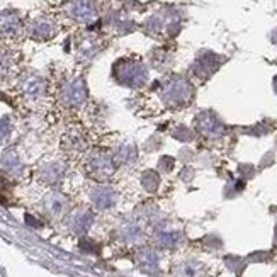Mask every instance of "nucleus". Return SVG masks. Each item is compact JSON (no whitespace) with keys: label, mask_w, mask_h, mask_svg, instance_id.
I'll return each mask as SVG.
<instances>
[{"label":"nucleus","mask_w":277,"mask_h":277,"mask_svg":"<svg viewBox=\"0 0 277 277\" xmlns=\"http://www.w3.org/2000/svg\"><path fill=\"white\" fill-rule=\"evenodd\" d=\"M92 167L95 172H105V174H111L113 172V163H111L109 158L105 157H97L92 160Z\"/></svg>","instance_id":"4"},{"label":"nucleus","mask_w":277,"mask_h":277,"mask_svg":"<svg viewBox=\"0 0 277 277\" xmlns=\"http://www.w3.org/2000/svg\"><path fill=\"white\" fill-rule=\"evenodd\" d=\"M92 225V215L90 212H85L77 220V230L78 231H87L89 226Z\"/></svg>","instance_id":"6"},{"label":"nucleus","mask_w":277,"mask_h":277,"mask_svg":"<svg viewBox=\"0 0 277 277\" xmlns=\"http://www.w3.org/2000/svg\"><path fill=\"white\" fill-rule=\"evenodd\" d=\"M63 175V167L61 163H50L42 168V177H45L48 182H55Z\"/></svg>","instance_id":"3"},{"label":"nucleus","mask_w":277,"mask_h":277,"mask_svg":"<svg viewBox=\"0 0 277 277\" xmlns=\"http://www.w3.org/2000/svg\"><path fill=\"white\" fill-rule=\"evenodd\" d=\"M9 135H10L9 119H2V121H0V141H4Z\"/></svg>","instance_id":"8"},{"label":"nucleus","mask_w":277,"mask_h":277,"mask_svg":"<svg viewBox=\"0 0 277 277\" xmlns=\"http://www.w3.org/2000/svg\"><path fill=\"white\" fill-rule=\"evenodd\" d=\"M2 165L9 170V172H12V174H19L20 170H23V162H20L19 155H17V153H15L14 150L4 152V155H2Z\"/></svg>","instance_id":"1"},{"label":"nucleus","mask_w":277,"mask_h":277,"mask_svg":"<svg viewBox=\"0 0 277 277\" xmlns=\"http://www.w3.org/2000/svg\"><path fill=\"white\" fill-rule=\"evenodd\" d=\"M94 198H95V204H97L99 207H109L116 202L114 190L109 189V187H102L99 193H95Z\"/></svg>","instance_id":"2"},{"label":"nucleus","mask_w":277,"mask_h":277,"mask_svg":"<svg viewBox=\"0 0 277 277\" xmlns=\"http://www.w3.org/2000/svg\"><path fill=\"white\" fill-rule=\"evenodd\" d=\"M82 97H83V92L80 89H77V87H72L70 89V92H68V100H70V102H80V100H82Z\"/></svg>","instance_id":"7"},{"label":"nucleus","mask_w":277,"mask_h":277,"mask_svg":"<svg viewBox=\"0 0 277 277\" xmlns=\"http://www.w3.org/2000/svg\"><path fill=\"white\" fill-rule=\"evenodd\" d=\"M36 33H39V34H50V29H48V24H41L39 26V29H36Z\"/></svg>","instance_id":"9"},{"label":"nucleus","mask_w":277,"mask_h":277,"mask_svg":"<svg viewBox=\"0 0 277 277\" xmlns=\"http://www.w3.org/2000/svg\"><path fill=\"white\" fill-rule=\"evenodd\" d=\"M48 207L51 209V212L58 215V212L61 211V207H63V199L60 198V196H56V194L50 196V198H48Z\"/></svg>","instance_id":"5"},{"label":"nucleus","mask_w":277,"mask_h":277,"mask_svg":"<svg viewBox=\"0 0 277 277\" xmlns=\"http://www.w3.org/2000/svg\"><path fill=\"white\" fill-rule=\"evenodd\" d=\"M26 221H28V223H29V225H34L36 228H38V226H41V223H39V221H36V220H33V218H31L29 215H28V216H26Z\"/></svg>","instance_id":"10"}]
</instances>
